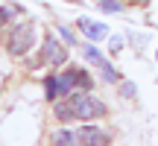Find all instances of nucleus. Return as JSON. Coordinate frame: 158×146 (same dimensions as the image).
<instances>
[{"instance_id": "14", "label": "nucleus", "mask_w": 158, "mask_h": 146, "mask_svg": "<svg viewBox=\"0 0 158 146\" xmlns=\"http://www.w3.org/2000/svg\"><path fill=\"white\" fill-rule=\"evenodd\" d=\"M59 32H62V35H64V38H68V41H70V44H73V41H76V38H73V35H70V29H68V26H62V29H59Z\"/></svg>"}, {"instance_id": "8", "label": "nucleus", "mask_w": 158, "mask_h": 146, "mask_svg": "<svg viewBox=\"0 0 158 146\" xmlns=\"http://www.w3.org/2000/svg\"><path fill=\"white\" fill-rule=\"evenodd\" d=\"M44 91H47V99H56L59 96V76H47Z\"/></svg>"}, {"instance_id": "7", "label": "nucleus", "mask_w": 158, "mask_h": 146, "mask_svg": "<svg viewBox=\"0 0 158 146\" xmlns=\"http://www.w3.org/2000/svg\"><path fill=\"white\" fill-rule=\"evenodd\" d=\"M76 143H79V137L73 132H68V129H59L53 135V146H76Z\"/></svg>"}, {"instance_id": "12", "label": "nucleus", "mask_w": 158, "mask_h": 146, "mask_svg": "<svg viewBox=\"0 0 158 146\" xmlns=\"http://www.w3.org/2000/svg\"><path fill=\"white\" fill-rule=\"evenodd\" d=\"M108 47H111V53L117 56V53H120V47H123V38H120V35H114V38L108 41Z\"/></svg>"}, {"instance_id": "10", "label": "nucleus", "mask_w": 158, "mask_h": 146, "mask_svg": "<svg viewBox=\"0 0 158 146\" xmlns=\"http://www.w3.org/2000/svg\"><path fill=\"white\" fill-rule=\"evenodd\" d=\"M100 9H102V12H120L123 6H120L117 0H100Z\"/></svg>"}, {"instance_id": "5", "label": "nucleus", "mask_w": 158, "mask_h": 146, "mask_svg": "<svg viewBox=\"0 0 158 146\" xmlns=\"http://www.w3.org/2000/svg\"><path fill=\"white\" fill-rule=\"evenodd\" d=\"M44 59L59 67V64H64V59H68V50H64L56 38H47V41H44Z\"/></svg>"}, {"instance_id": "2", "label": "nucleus", "mask_w": 158, "mask_h": 146, "mask_svg": "<svg viewBox=\"0 0 158 146\" xmlns=\"http://www.w3.org/2000/svg\"><path fill=\"white\" fill-rule=\"evenodd\" d=\"M32 41H35V29H32V23H18V26L9 32L6 50H9L12 56H23V53H29Z\"/></svg>"}, {"instance_id": "13", "label": "nucleus", "mask_w": 158, "mask_h": 146, "mask_svg": "<svg viewBox=\"0 0 158 146\" xmlns=\"http://www.w3.org/2000/svg\"><path fill=\"white\" fill-rule=\"evenodd\" d=\"M120 94H123V96H129V99H132V96H135V85H132V82H123Z\"/></svg>"}, {"instance_id": "4", "label": "nucleus", "mask_w": 158, "mask_h": 146, "mask_svg": "<svg viewBox=\"0 0 158 146\" xmlns=\"http://www.w3.org/2000/svg\"><path fill=\"white\" fill-rule=\"evenodd\" d=\"M79 143L85 146H108V135L100 129V126H82V132H79Z\"/></svg>"}, {"instance_id": "9", "label": "nucleus", "mask_w": 158, "mask_h": 146, "mask_svg": "<svg viewBox=\"0 0 158 146\" xmlns=\"http://www.w3.org/2000/svg\"><path fill=\"white\" fill-rule=\"evenodd\" d=\"M56 117H59V120H73L70 102H59V105H56Z\"/></svg>"}, {"instance_id": "11", "label": "nucleus", "mask_w": 158, "mask_h": 146, "mask_svg": "<svg viewBox=\"0 0 158 146\" xmlns=\"http://www.w3.org/2000/svg\"><path fill=\"white\" fill-rule=\"evenodd\" d=\"M12 15H15V9H12V6H0V26H3Z\"/></svg>"}, {"instance_id": "6", "label": "nucleus", "mask_w": 158, "mask_h": 146, "mask_svg": "<svg viewBox=\"0 0 158 146\" xmlns=\"http://www.w3.org/2000/svg\"><path fill=\"white\" fill-rule=\"evenodd\" d=\"M76 26L85 29V35L94 38V41H100V38H106V35H108V26H106V23H94V21H88V18H79Z\"/></svg>"}, {"instance_id": "3", "label": "nucleus", "mask_w": 158, "mask_h": 146, "mask_svg": "<svg viewBox=\"0 0 158 146\" xmlns=\"http://www.w3.org/2000/svg\"><path fill=\"white\" fill-rule=\"evenodd\" d=\"M85 59H88V62L94 64L97 70H100V76H102V82H111V85H114V82H120V73L114 70L111 64L106 62V59H102V53L97 50V47H85Z\"/></svg>"}, {"instance_id": "1", "label": "nucleus", "mask_w": 158, "mask_h": 146, "mask_svg": "<svg viewBox=\"0 0 158 146\" xmlns=\"http://www.w3.org/2000/svg\"><path fill=\"white\" fill-rule=\"evenodd\" d=\"M68 102H70V111H73V120H94V117H102L106 114V105L97 96H91L88 91L68 94Z\"/></svg>"}]
</instances>
